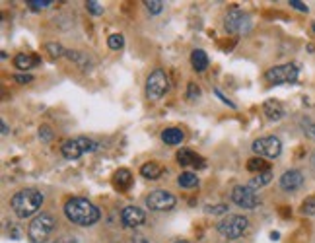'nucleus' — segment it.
I'll return each mask as SVG.
<instances>
[{
	"label": "nucleus",
	"instance_id": "nucleus-39",
	"mask_svg": "<svg viewBox=\"0 0 315 243\" xmlns=\"http://www.w3.org/2000/svg\"><path fill=\"white\" fill-rule=\"evenodd\" d=\"M305 134H307L311 140H315V123H311V125L305 127Z\"/></svg>",
	"mask_w": 315,
	"mask_h": 243
},
{
	"label": "nucleus",
	"instance_id": "nucleus-1",
	"mask_svg": "<svg viewBox=\"0 0 315 243\" xmlns=\"http://www.w3.org/2000/svg\"><path fill=\"white\" fill-rule=\"evenodd\" d=\"M64 216L80 228H89L100 220V208L94 206L88 199L72 197L64 203Z\"/></svg>",
	"mask_w": 315,
	"mask_h": 243
},
{
	"label": "nucleus",
	"instance_id": "nucleus-13",
	"mask_svg": "<svg viewBox=\"0 0 315 243\" xmlns=\"http://www.w3.org/2000/svg\"><path fill=\"white\" fill-rule=\"evenodd\" d=\"M177 162H179V166H183V167L193 166V167H199V169H202V167L206 166L201 156H197V154L187 150V148H181V150L177 152Z\"/></svg>",
	"mask_w": 315,
	"mask_h": 243
},
{
	"label": "nucleus",
	"instance_id": "nucleus-21",
	"mask_svg": "<svg viewBox=\"0 0 315 243\" xmlns=\"http://www.w3.org/2000/svg\"><path fill=\"white\" fill-rule=\"evenodd\" d=\"M273 181V169H266V171H261V173H257L251 181H249V187L253 189H261V187H265Z\"/></svg>",
	"mask_w": 315,
	"mask_h": 243
},
{
	"label": "nucleus",
	"instance_id": "nucleus-37",
	"mask_svg": "<svg viewBox=\"0 0 315 243\" xmlns=\"http://www.w3.org/2000/svg\"><path fill=\"white\" fill-rule=\"evenodd\" d=\"M290 6L296 8V10H300V12H307V10H309V8H307L303 2H300V0H290Z\"/></svg>",
	"mask_w": 315,
	"mask_h": 243
},
{
	"label": "nucleus",
	"instance_id": "nucleus-22",
	"mask_svg": "<svg viewBox=\"0 0 315 243\" xmlns=\"http://www.w3.org/2000/svg\"><path fill=\"white\" fill-rule=\"evenodd\" d=\"M66 59H70L72 63H76L78 66H82V68H89V59L88 55H84L82 51H74V49H66Z\"/></svg>",
	"mask_w": 315,
	"mask_h": 243
},
{
	"label": "nucleus",
	"instance_id": "nucleus-2",
	"mask_svg": "<svg viewBox=\"0 0 315 243\" xmlns=\"http://www.w3.org/2000/svg\"><path fill=\"white\" fill-rule=\"evenodd\" d=\"M45 197L43 192L37 189H24V191H18L10 201V206L16 212L18 218H29L33 216L35 212H39V208L43 205Z\"/></svg>",
	"mask_w": 315,
	"mask_h": 243
},
{
	"label": "nucleus",
	"instance_id": "nucleus-30",
	"mask_svg": "<svg viewBox=\"0 0 315 243\" xmlns=\"http://www.w3.org/2000/svg\"><path fill=\"white\" fill-rule=\"evenodd\" d=\"M144 4H146V10L150 14H154V16L164 10V2H162V0H146Z\"/></svg>",
	"mask_w": 315,
	"mask_h": 243
},
{
	"label": "nucleus",
	"instance_id": "nucleus-33",
	"mask_svg": "<svg viewBox=\"0 0 315 243\" xmlns=\"http://www.w3.org/2000/svg\"><path fill=\"white\" fill-rule=\"evenodd\" d=\"M39 138H41L43 142H51V140H53V130H51V127H47V125L39 127Z\"/></svg>",
	"mask_w": 315,
	"mask_h": 243
},
{
	"label": "nucleus",
	"instance_id": "nucleus-20",
	"mask_svg": "<svg viewBox=\"0 0 315 243\" xmlns=\"http://www.w3.org/2000/svg\"><path fill=\"white\" fill-rule=\"evenodd\" d=\"M140 175L150 181H156L164 175V169L158 166V164H154V162H148V164H144V166L140 167Z\"/></svg>",
	"mask_w": 315,
	"mask_h": 243
},
{
	"label": "nucleus",
	"instance_id": "nucleus-19",
	"mask_svg": "<svg viewBox=\"0 0 315 243\" xmlns=\"http://www.w3.org/2000/svg\"><path fill=\"white\" fill-rule=\"evenodd\" d=\"M191 64L197 72H204L206 66H208V55L202 51V49H195L191 53Z\"/></svg>",
	"mask_w": 315,
	"mask_h": 243
},
{
	"label": "nucleus",
	"instance_id": "nucleus-12",
	"mask_svg": "<svg viewBox=\"0 0 315 243\" xmlns=\"http://www.w3.org/2000/svg\"><path fill=\"white\" fill-rule=\"evenodd\" d=\"M302 185H303V173L300 169H288L280 177V189L286 192L298 191Z\"/></svg>",
	"mask_w": 315,
	"mask_h": 243
},
{
	"label": "nucleus",
	"instance_id": "nucleus-40",
	"mask_svg": "<svg viewBox=\"0 0 315 243\" xmlns=\"http://www.w3.org/2000/svg\"><path fill=\"white\" fill-rule=\"evenodd\" d=\"M130 241H132V243H148V239H146L144 235H140V233H137V235H134V237H132Z\"/></svg>",
	"mask_w": 315,
	"mask_h": 243
},
{
	"label": "nucleus",
	"instance_id": "nucleus-26",
	"mask_svg": "<svg viewBox=\"0 0 315 243\" xmlns=\"http://www.w3.org/2000/svg\"><path fill=\"white\" fill-rule=\"evenodd\" d=\"M78 140L82 144V148H84V154L86 152H96V150H100V142L92 140L88 136H78Z\"/></svg>",
	"mask_w": 315,
	"mask_h": 243
},
{
	"label": "nucleus",
	"instance_id": "nucleus-7",
	"mask_svg": "<svg viewBox=\"0 0 315 243\" xmlns=\"http://www.w3.org/2000/svg\"><path fill=\"white\" fill-rule=\"evenodd\" d=\"M232 203L238 205L240 208H245V210H253V208H257L261 205V199H259V195H257V191L253 187L238 185L232 191Z\"/></svg>",
	"mask_w": 315,
	"mask_h": 243
},
{
	"label": "nucleus",
	"instance_id": "nucleus-24",
	"mask_svg": "<svg viewBox=\"0 0 315 243\" xmlns=\"http://www.w3.org/2000/svg\"><path fill=\"white\" fill-rule=\"evenodd\" d=\"M45 51L49 53L53 59H59V57H66V49H64L61 43H47V45H45Z\"/></svg>",
	"mask_w": 315,
	"mask_h": 243
},
{
	"label": "nucleus",
	"instance_id": "nucleus-15",
	"mask_svg": "<svg viewBox=\"0 0 315 243\" xmlns=\"http://www.w3.org/2000/svg\"><path fill=\"white\" fill-rule=\"evenodd\" d=\"M41 64V59L35 55H27V53H20L14 57V66L20 68V70H31Z\"/></svg>",
	"mask_w": 315,
	"mask_h": 243
},
{
	"label": "nucleus",
	"instance_id": "nucleus-23",
	"mask_svg": "<svg viewBox=\"0 0 315 243\" xmlns=\"http://www.w3.org/2000/svg\"><path fill=\"white\" fill-rule=\"evenodd\" d=\"M177 183H179L181 187H185V189H193V187L199 185V177H197V173H193V171H185V173H181V175L177 177Z\"/></svg>",
	"mask_w": 315,
	"mask_h": 243
},
{
	"label": "nucleus",
	"instance_id": "nucleus-18",
	"mask_svg": "<svg viewBox=\"0 0 315 243\" xmlns=\"http://www.w3.org/2000/svg\"><path fill=\"white\" fill-rule=\"evenodd\" d=\"M130 183H132V175H130V171H128V169L121 167V169H117V171H115L113 185L117 187V189L125 191V189L130 187Z\"/></svg>",
	"mask_w": 315,
	"mask_h": 243
},
{
	"label": "nucleus",
	"instance_id": "nucleus-17",
	"mask_svg": "<svg viewBox=\"0 0 315 243\" xmlns=\"http://www.w3.org/2000/svg\"><path fill=\"white\" fill-rule=\"evenodd\" d=\"M183 140H185V134L181 128L169 127L162 132V142L167 146H179V144H183Z\"/></svg>",
	"mask_w": 315,
	"mask_h": 243
},
{
	"label": "nucleus",
	"instance_id": "nucleus-42",
	"mask_svg": "<svg viewBox=\"0 0 315 243\" xmlns=\"http://www.w3.org/2000/svg\"><path fill=\"white\" fill-rule=\"evenodd\" d=\"M311 166L315 167V150H313V154H311Z\"/></svg>",
	"mask_w": 315,
	"mask_h": 243
},
{
	"label": "nucleus",
	"instance_id": "nucleus-14",
	"mask_svg": "<svg viewBox=\"0 0 315 243\" xmlns=\"http://www.w3.org/2000/svg\"><path fill=\"white\" fill-rule=\"evenodd\" d=\"M263 113H265V117L268 121H280V119H284V115H286V109L277 100H266L265 105H263Z\"/></svg>",
	"mask_w": 315,
	"mask_h": 243
},
{
	"label": "nucleus",
	"instance_id": "nucleus-34",
	"mask_svg": "<svg viewBox=\"0 0 315 243\" xmlns=\"http://www.w3.org/2000/svg\"><path fill=\"white\" fill-rule=\"evenodd\" d=\"M208 214H226L228 212V205H214V206H208L206 208Z\"/></svg>",
	"mask_w": 315,
	"mask_h": 243
},
{
	"label": "nucleus",
	"instance_id": "nucleus-41",
	"mask_svg": "<svg viewBox=\"0 0 315 243\" xmlns=\"http://www.w3.org/2000/svg\"><path fill=\"white\" fill-rule=\"evenodd\" d=\"M0 127H2V134L6 136V134H8V125H6L4 121H2V123H0Z\"/></svg>",
	"mask_w": 315,
	"mask_h": 243
},
{
	"label": "nucleus",
	"instance_id": "nucleus-6",
	"mask_svg": "<svg viewBox=\"0 0 315 243\" xmlns=\"http://www.w3.org/2000/svg\"><path fill=\"white\" fill-rule=\"evenodd\" d=\"M169 88V80L162 68H156L146 78V98L148 100H160Z\"/></svg>",
	"mask_w": 315,
	"mask_h": 243
},
{
	"label": "nucleus",
	"instance_id": "nucleus-31",
	"mask_svg": "<svg viewBox=\"0 0 315 243\" xmlns=\"http://www.w3.org/2000/svg\"><path fill=\"white\" fill-rule=\"evenodd\" d=\"M199 95H201V88L195 82H189V86H187V98H189L191 102H195Z\"/></svg>",
	"mask_w": 315,
	"mask_h": 243
},
{
	"label": "nucleus",
	"instance_id": "nucleus-8",
	"mask_svg": "<svg viewBox=\"0 0 315 243\" xmlns=\"http://www.w3.org/2000/svg\"><path fill=\"white\" fill-rule=\"evenodd\" d=\"M251 150L259 158H271L275 160L282 154V142L277 136H261L251 144Z\"/></svg>",
	"mask_w": 315,
	"mask_h": 243
},
{
	"label": "nucleus",
	"instance_id": "nucleus-27",
	"mask_svg": "<svg viewBox=\"0 0 315 243\" xmlns=\"http://www.w3.org/2000/svg\"><path fill=\"white\" fill-rule=\"evenodd\" d=\"M107 45H109V49L119 51V49H123V45H125V37H123L121 33H113V35H109V39H107Z\"/></svg>",
	"mask_w": 315,
	"mask_h": 243
},
{
	"label": "nucleus",
	"instance_id": "nucleus-4",
	"mask_svg": "<svg viewBox=\"0 0 315 243\" xmlns=\"http://www.w3.org/2000/svg\"><path fill=\"white\" fill-rule=\"evenodd\" d=\"M247 228H249V220L245 216H240V214H228L226 218H222L216 224L218 233H222L228 239H240L247 231Z\"/></svg>",
	"mask_w": 315,
	"mask_h": 243
},
{
	"label": "nucleus",
	"instance_id": "nucleus-25",
	"mask_svg": "<svg viewBox=\"0 0 315 243\" xmlns=\"http://www.w3.org/2000/svg\"><path fill=\"white\" fill-rule=\"evenodd\" d=\"M247 169H249V171L261 173V171H266V169H271V167L266 166L265 160H261V158H251V160L247 162Z\"/></svg>",
	"mask_w": 315,
	"mask_h": 243
},
{
	"label": "nucleus",
	"instance_id": "nucleus-35",
	"mask_svg": "<svg viewBox=\"0 0 315 243\" xmlns=\"http://www.w3.org/2000/svg\"><path fill=\"white\" fill-rule=\"evenodd\" d=\"M214 93H216V98H220V102H222V103H226L228 107H232V109H236V103H234V102H230V100H228L226 95H224L222 91L218 90V88H214Z\"/></svg>",
	"mask_w": 315,
	"mask_h": 243
},
{
	"label": "nucleus",
	"instance_id": "nucleus-11",
	"mask_svg": "<svg viewBox=\"0 0 315 243\" xmlns=\"http://www.w3.org/2000/svg\"><path fill=\"white\" fill-rule=\"evenodd\" d=\"M121 222L125 228H140L146 222V214L139 206H125L121 210Z\"/></svg>",
	"mask_w": 315,
	"mask_h": 243
},
{
	"label": "nucleus",
	"instance_id": "nucleus-3",
	"mask_svg": "<svg viewBox=\"0 0 315 243\" xmlns=\"http://www.w3.org/2000/svg\"><path fill=\"white\" fill-rule=\"evenodd\" d=\"M55 218L49 212H41L31 220L29 228H27V237L31 243H45L51 237V233L55 230Z\"/></svg>",
	"mask_w": 315,
	"mask_h": 243
},
{
	"label": "nucleus",
	"instance_id": "nucleus-38",
	"mask_svg": "<svg viewBox=\"0 0 315 243\" xmlns=\"http://www.w3.org/2000/svg\"><path fill=\"white\" fill-rule=\"evenodd\" d=\"M55 243H78V239H76L74 235H63V237H59Z\"/></svg>",
	"mask_w": 315,
	"mask_h": 243
},
{
	"label": "nucleus",
	"instance_id": "nucleus-36",
	"mask_svg": "<svg viewBox=\"0 0 315 243\" xmlns=\"http://www.w3.org/2000/svg\"><path fill=\"white\" fill-rule=\"evenodd\" d=\"M14 80H16L18 84H29V82H33V76H31V74H16Z\"/></svg>",
	"mask_w": 315,
	"mask_h": 243
},
{
	"label": "nucleus",
	"instance_id": "nucleus-5",
	"mask_svg": "<svg viewBox=\"0 0 315 243\" xmlns=\"http://www.w3.org/2000/svg\"><path fill=\"white\" fill-rule=\"evenodd\" d=\"M298 74H300L298 64L286 63V64H278V66L268 68L265 72V78H266V82L278 86V84H292V82H296V80H298Z\"/></svg>",
	"mask_w": 315,
	"mask_h": 243
},
{
	"label": "nucleus",
	"instance_id": "nucleus-43",
	"mask_svg": "<svg viewBox=\"0 0 315 243\" xmlns=\"http://www.w3.org/2000/svg\"><path fill=\"white\" fill-rule=\"evenodd\" d=\"M175 243H189V241H185V239H179V241H175Z\"/></svg>",
	"mask_w": 315,
	"mask_h": 243
},
{
	"label": "nucleus",
	"instance_id": "nucleus-29",
	"mask_svg": "<svg viewBox=\"0 0 315 243\" xmlns=\"http://www.w3.org/2000/svg\"><path fill=\"white\" fill-rule=\"evenodd\" d=\"M302 214H305V216H315V197H307L302 203Z\"/></svg>",
	"mask_w": 315,
	"mask_h": 243
},
{
	"label": "nucleus",
	"instance_id": "nucleus-16",
	"mask_svg": "<svg viewBox=\"0 0 315 243\" xmlns=\"http://www.w3.org/2000/svg\"><path fill=\"white\" fill-rule=\"evenodd\" d=\"M61 152L66 160H78L82 154H84V148H82V144L78 138H72V140H66L61 146Z\"/></svg>",
	"mask_w": 315,
	"mask_h": 243
},
{
	"label": "nucleus",
	"instance_id": "nucleus-32",
	"mask_svg": "<svg viewBox=\"0 0 315 243\" xmlns=\"http://www.w3.org/2000/svg\"><path fill=\"white\" fill-rule=\"evenodd\" d=\"M86 8H88L94 16H101V14H103V6H101L100 2H96V0H88V2H86Z\"/></svg>",
	"mask_w": 315,
	"mask_h": 243
},
{
	"label": "nucleus",
	"instance_id": "nucleus-44",
	"mask_svg": "<svg viewBox=\"0 0 315 243\" xmlns=\"http://www.w3.org/2000/svg\"><path fill=\"white\" fill-rule=\"evenodd\" d=\"M311 29H313V31H315V24H313V26H311Z\"/></svg>",
	"mask_w": 315,
	"mask_h": 243
},
{
	"label": "nucleus",
	"instance_id": "nucleus-9",
	"mask_svg": "<svg viewBox=\"0 0 315 243\" xmlns=\"http://www.w3.org/2000/svg\"><path fill=\"white\" fill-rule=\"evenodd\" d=\"M177 199L167 192L165 189H156L146 197V206L154 210V212H165V210H171L175 206Z\"/></svg>",
	"mask_w": 315,
	"mask_h": 243
},
{
	"label": "nucleus",
	"instance_id": "nucleus-10",
	"mask_svg": "<svg viewBox=\"0 0 315 243\" xmlns=\"http://www.w3.org/2000/svg\"><path fill=\"white\" fill-rule=\"evenodd\" d=\"M224 27L230 33H247L251 29V20L243 10L234 8L228 12L226 20H224Z\"/></svg>",
	"mask_w": 315,
	"mask_h": 243
},
{
	"label": "nucleus",
	"instance_id": "nucleus-28",
	"mask_svg": "<svg viewBox=\"0 0 315 243\" xmlns=\"http://www.w3.org/2000/svg\"><path fill=\"white\" fill-rule=\"evenodd\" d=\"M51 0H27V6H29V10H33V12H41V10H45V8H49Z\"/></svg>",
	"mask_w": 315,
	"mask_h": 243
}]
</instances>
